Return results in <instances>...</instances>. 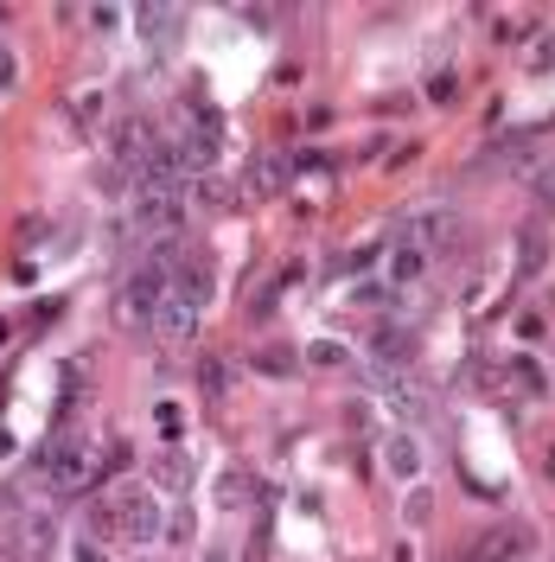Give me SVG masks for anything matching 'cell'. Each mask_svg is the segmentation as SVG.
<instances>
[{"instance_id": "f1b7e54d", "label": "cell", "mask_w": 555, "mask_h": 562, "mask_svg": "<svg viewBox=\"0 0 555 562\" xmlns=\"http://www.w3.org/2000/svg\"><path fill=\"white\" fill-rule=\"evenodd\" d=\"M0 562H13V557H0Z\"/></svg>"}, {"instance_id": "44dd1931", "label": "cell", "mask_w": 555, "mask_h": 562, "mask_svg": "<svg viewBox=\"0 0 555 562\" xmlns=\"http://www.w3.org/2000/svg\"><path fill=\"white\" fill-rule=\"evenodd\" d=\"M510 550H517V537H485V543H479V562H505Z\"/></svg>"}, {"instance_id": "3957f363", "label": "cell", "mask_w": 555, "mask_h": 562, "mask_svg": "<svg viewBox=\"0 0 555 562\" xmlns=\"http://www.w3.org/2000/svg\"><path fill=\"white\" fill-rule=\"evenodd\" d=\"M135 231L147 236V243L180 236L185 231V192H173V186H135Z\"/></svg>"}, {"instance_id": "484cf974", "label": "cell", "mask_w": 555, "mask_h": 562, "mask_svg": "<svg viewBox=\"0 0 555 562\" xmlns=\"http://www.w3.org/2000/svg\"><path fill=\"white\" fill-rule=\"evenodd\" d=\"M428 512H434V499H428V492L416 486V492H409V517H428Z\"/></svg>"}, {"instance_id": "277c9868", "label": "cell", "mask_w": 555, "mask_h": 562, "mask_svg": "<svg viewBox=\"0 0 555 562\" xmlns=\"http://www.w3.org/2000/svg\"><path fill=\"white\" fill-rule=\"evenodd\" d=\"M396 243H409V249H421V256H441V249H454V243H460V218H454V211H441V205L409 211V218H403V231H396Z\"/></svg>"}, {"instance_id": "8fae6325", "label": "cell", "mask_w": 555, "mask_h": 562, "mask_svg": "<svg viewBox=\"0 0 555 562\" xmlns=\"http://www.w3.org/2000/svg\"><path fill=\"white\" fill-rule=\"evenodd\" d=\"M383 473H390V479H416V473H421L416 435H403V428H396V435L383 441Z\"/></svg>"}, {"instance_id": "d4e9b609", "label": "cell", "mask_w": 555, "mask_h": 562, "mask_svg": "<svg viewBox=\"0 0 555 562\" xmlns=\"http://www.w3.org/2000/svg\"><path fill=\"white\" fill-rule=\"evenodd\" d=\"M510 371H517V383H523V390H543V371H536V365H530V358H517V365H510Z\"/></svg>"}, {"instance_id": "603a6c76", "label": "cell", "mask_w": 555, "mask_h": 562, "mask_svg": "<svg viewBox=\"0 0 555 562\" xmlns=\"http://www.w3.org/2000/svg\"><path fill=\"white\" fill-rule=\"evenodd\" d=\"M256 371H269V377H287V371H294V358H275V352H256Z\"/></svg>"}, {"instance_id": "cb8c5ba5", "label": "cell", "mask_w": 555, "mask_h": 562, "mask_svg": "<svg viewBox=\"0 0 555 562\" xmlns=\"http://www.w3.org/2000/svg\"><path fill=\"white\" fill-rule=\"evenodd\" d=\"M90 26H96V33H115V26H122V13H115V7H90Z\"/></svg>"}, {"instance_id": "6da1fadb", "label": "cell", "mask_w": 555, "mask_h": 562, "mask_svg": "<svg viewBox=\"0 0 555 562\" xmlns=\"http://www.w3.org/2000/svg\"><path fill=\"white\" fill-rule=\"evenodd\" d=\"M205 301H211V276H205V262H185L180 276H173V288H166V301H160L153 332H160V339H173V345H185V339L198 332Z\"/></svg>"}, {"instance_id": "2e32d148", "label": "cell", "mask_w": 555, "mask_h": 562, "mask_svg": "<svg viewBox=\"0 0 555 562\" xmlns=\"http://www.w3.org/2000/svg\"><path fill=\"white\" fill-rule=\"evenodd\" d=\"M307 365H313V371H345V345L313 339V345H307Z\"/></svg>"}, {"instance_id": "ac0fdd59", "label": "cell", "mask_w": 555, "mask_h": 562, "mask_svg": "<svg viewBox=\"0 0 555 562\" xmlns=\"http://www.w3.org/2000/svg\"><path fill=\"white\" fill-rule=\"evenodd\" d=\"M198 377H205V396H224V390H231V371H224L218 358H205V365H198Z\"/></svg>"}, {"instance_id": "ba28073f", "label": "cell", "mask_w": 555, "mask_h": 562, "mask_svg": "<svg viewBox=\"0 0 555 562\" xmlns=\"http://www.w3.org/2000/svg\"><path fill=\"white\" fill-rule=\"evenodd\" d=\"M147 486H160V492H185V486H192V454H180V448L147 454Z\"/></svg>"}, {"instance_id": "9c48e42d", "label": "cell", "mask_w": 555, "mask_h": 562, "mask_svg": "<svg viewBox=\"0 0 555 562\" xmlns=\"http://www.w3.org/2000/svg\"><path fill=\"white\" fill-rule=\"evenodd\" d=\"M383 403H390V416H396V422H428V416H434V396H428L421 383H403V377H396V383H383Z\"/></svg>"}, {"instance_id": "d6986e66", "label": "cell", "mask_w": 555, "mask_h": 562, "mask_svg": "<svg viewBox=\"0 0 555 562\" xmlns=\"http://www.w3.org/2000/svg\"><path fill=\"white\" fill-rule=\"evenodd\" d=\"M71 115H77V129H90L96 115H102V90H84L77 102H71Z\"/></svg>"}, {"instance_id": "4316f807", "label": "cell", "mask_w": 555, "mask_h": 562, "mask_svg": "<svg viewBox=\"0 0 555 562\" xmlns=\"http://www.w3.org/2000/svg\"><path fill=\"white\" fill-rule=\"evenodd\" d=\"M543 473H550V479H555V454H550V461H543Z\"/></svg>"}, {"instance_id": "83f0119b", "label": "cell", "mask_w": 555, "mask_h": 562, "mask_svg": "<svg viewBox=\"0 0 555 562\" xmlns=\"http://www.w3.org/2000/svg\"><path fill=\"white\" fill-rule=\"evenodd\" d=\"M0 339H7V327H0Z\"/></svg>"}, {"instance_id": "e0dca14e", "label": "cell", "mask_w": 555, "mask_h": 562, "mask_svg": "<svg viewBox=\"0 0 555 562\" xmlns=\"http://www.w3.org/2000/svg\"><path fill=\"white\" fill-rule=\"evenodd\" d=\"M523 186L536 192V198H543V205H555V160H536V167H530V173H523Z\"/></svg>"}, {"instance_id": "5bb4252c", "label": "cell", "mask_w": 555, "mask_h": 562, "mask_svg": "<svg viewBox=\"0 0 555 562\" xmlns=\"http://www.w3.org/2000/svg\"><path fill=\"white\" fill-rule=\"evenodd\" d=\"M211 499H218V512H236V505L249 499V473L224 467V473H218V486H211Z\"/></svg>"}, {"instance_id": "8992f818", "label": "cell", "mask_w": 555, "mask_h": 562, "mask_svg": "<svg viewBox=\"0 0 555 562\" xmlns=\"http://www.w3.org/2000/svg\"><path fill=\"white\" fill-rule=\"evenodd\" d=\"M135 33H140V46L147 51H166L180 46V33H185V7H140L135 13Z\"/></svg>"}, {"instance_id": "30bf717a", "label": "cell", "mask_w": 555, "mask_h": 562, "mask_svg": "<svg viewBox=\"0 0 555 562\" xmlns=\"http://www.w3.org/2000/svg\"><path fill=\"white\" fill-rule=\"evenodd\" d=\"M370 358H377L383 371H396V365L409 371V365H416V332H396V327H383V332H377V345H370Z\"/></svg>"}, {"instance_id": "52a82bcc", "label": "cell", "mask_w": 555, "mask_h": 562, "mask_svg": "<svg viewBox=\"0 0 555 562\" xmlns=\"http://www.w3.org/2000/svg\"><path fill=\"white\" fill-rule=\"evenodd\" d=\"M51 550H58L51 512H26L13 524V562H51Z\"/></svg>"}, {"instance_id": "ffe728a7", "label": "cell", "mask_w": 555, "mask_h": 562, "mask_svg": "<svg viewBox=\"0 0 555 562\" xmlns=\"http://www.w3.org/2000/svg\"><path fill=\"white\" fill-rule=\"evenodd\" d=\"M517 269H523V276H536V269H543V236H536V231L523 236V262H517Z\"/></svg>"}, {"instance_id": "7402d4cb", "label": "cell", "mask_w": 555, "mask_h": 562, "mask_svg": "<svg viewBox=\"0 0 555 562\" xmlns=\"http://www.w3.org/2000/svg\"><path fill=\"white\" fill-rule=\"evenodd\" d=\"M71 557H77V562H115L102 543H96V537H77V543H71Z\"/></svg>"}, {"instance_id": "9a60e30c", "label": "cell", "mask_w": 555, "mask_h": 562, "mask_svg": "<svg viewBox=\"0 0 555 562\" xmlns=\"http://www.w3.org/2000/svg\"><path fill=\"white\" fill-rule=\"evenodd\" d=\"M421 269H428V256H421V249H409V243H396V249H390V276H396V288H403V281H416Z\"/></svg>"}, {"instance_id": "5b68a950", "label": "cell", "mask_w": 555, "mask_h": 562, "mask_svg": "<svg viewBox=\"0 0 555 562\" xmlns=\"http://www.w3.org/2000/svg\"><path fill=\"white\" fill-rule=\"evenodd\" d=\"M109 505H115V537H122V543H153V537L166 530L160 499H153V492H140V486H135V492H115Z\"/></svg>"}, {"instance_id": "7c38bea8", "label": "cell", "mask_w": 555, "mask_h": 562, "mask_svg": "<svg viewBox=\"0 0 555 562\" xmlns=\"http://www.w3.org/2000/svg\"><path fill=\"white\" fill-rule=\"evenodd\" d=\"M281 180H287L281 154H256V160H249V173H243V192H249V198H275Z\"/></svg>"}, {"instance_id": "4fadbf2b", "label": "cell", "mask_w": 555, "mask_h": 562, "mask_svg": "<svg viewBox=\"0 0 555 562\" xmlns=\"http://www.w3.org/2000/svg\"><path fill=\"white\" fill-rule=\"evenodd\" d=\"M180 147V167L185 173H205L211 160H218V135H185V140H173Z\"/></svg>"}, {"instance_id": "7a4b0ae2", "label": "cell", "mask_w": 555, "mask_h": 562, "mask_svg": "<svg viewBox=\"0 0 555 562\" xmlns=\"http://www.w3.org/2000/svg\"><path fill=\"white\" fill-rule=\"evenodd\" d=\"M39 473H46L51 492H64V499H71V492H84V486L96 479V441H90V435H77V428H71V435H58L46 454H39Z\"/></svg>"}]
</instances>
